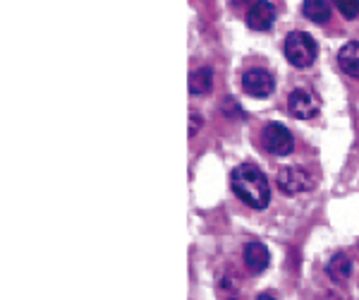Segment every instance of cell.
<instances>
[{
    "label": "cell",
    "instance_id": "6da1fadb",
    "mask_svg": "<svg viewBox=\"0 0 359 300\" xmlns=\"http://www.w3.org/2000/svg\"><path fill=\"white\" fill-rule=\"evenodd\" d=\"M230 185L233 193L240 197L245 204L252 209H266L271 202V183L264 176L262 169H257L254 164H242L237 166L230 176Z\"/></svg>",
    "mask_w": 359,
    "mask_h": 300
},
{
    "label": "cell",
    "instance_id": "7a4b0ae2",
    "mask_svg": "<svg viewBox=\"0 0 359 300\" xmlns=\"http://www.w3.org/2000/svg\"><path fill=\"white\" fill-rule=\"evenodd\" d=\"M283 51H285V58L290 65L304 70V67L314 65V60L318 56V44L306 32H290L285 37Z\"/></svg>",
    "mask_w": 359,
    "mask_h": 300
},
{
    "label": "cell",
    "instance_id": "3957f363",
    "mask_svg": "<svg viewBox=\"0 0 359 300\" xmlns=\"http://www.w3.org/2000/svg\"><path fill=\"white\" fill-rule=\"evenodd\" d=\"M262 144L273 157H287L294 149V140L290 130L280 123H266L262 130Z\"/></svg>",
    "mask_w": 359,
    "mask_h": 300
},
{
    "label": "cell",
    "instance_id": "277c9868",
    "mask_svg": "<svg viewBox=\"0 0 359 300\" xmlns=\"http://www.w3.org/2000/svg\"><path fill=\"white\" fill-rule=\"evenodd\" d=\"M287 111L297 120H309L321 111V99H318L316 91L299 86V89H294L292 94L287 96Z\"/></svg>",
    "mask_w": 359,
    "mask_h": 300
},
{
    "label": "cell",
    "instance_id": "5b68a950",
    "mask_svg": "<svg viewBox=\"0 0 359 300\" xmlns=\"http://www.w3.org/2000/svg\"><path fill=\"white\" fill-rule=\"evenodd\" d=\"M276 185L283 195H299L311 190V176L299 166H283L276 176Z\"/></svg>",
    "mask_w": 359,
    "mask_h": 300
},
{
    "label": "cell",
    "instance_id": "8992f818",
    "mask_svg": "<svg viewBox=\"0 0 359 300\" xmlns=\"http://www.w3.org/2000/svg\"><path fill=\"white\" fill-rule=\"evenodd\" d=\"M242 89L247 91L249 96L254 99H266L269 94H273L276 82H273V74L269 70H262V67H252L242 74Z\"/></svg>",
    "mask_w": 359,
    "mask_h": 300
},
{
    "label": "cell",
    "instance_id": "52a82bcc",
    "mask_svg": "<svg viewBox=\"0 0 359 300\" xmlns=\"http://www.w3.org/2000/svg\"><path fill=\"white\" fill-rule=\"evenodd\" d=\"M276 22V8L269 0H257L247 13V27L254 32H269Z\"/></svg>",
    "mask_w": 359,
    "mask_h": 300
},
{
    "label": "cell",
    "instance_id": "ba28073f",
    "mask_svg": "<svg viewBox=\"0 0 359 300\" xmlns=\"http://www.w3.org/2000/svg\"><path fill=\"white\" fill-rule=\"evenodd\" d=\"M271 262V255H269V247L264 243H259V240H252V243H247L245 247V264L247 269L252 274H262L266 267H269Z\"/></svg>",
    "mask_w": 359,
    "mask_h": 300
},
{
    "label": "cell",
    "instance_id": "9c48e42d",
    "mask_svg": "<svg viewBox=\"0 0 359 300\" xmlns=\"http://www.w3.org/2000/svg\"><path fill=\"white\" fill-rule=\"evenodd\" d=\"M338 65H340V70L345 74H350V77H359V41H350L340 48Z\"/></svg>",
    "mask_w": 359,
    "mask_h": 300
},
{
    "label": "cell",
    "instance_id": "30bf717a",
    "mask_svg": "<svg viewBox=\"0 0 359 300\" xmlns=\"http://www.w3.org/2000/svg\"><path fill=\"white\" fill-rule=\"evenodd\" d=\"M326 274L331 276L333 281H338V284L347 281V279H350V274H352L350 257H347L345 252H335V255L328 259V264H326Z\"/></svg>",
    "mask_w": 359,
    "mask_h": 300
},
{
    "label": "cell",
    "instance_id": "8fae6325",
    "mask_svg": "<svg viewBox=\"0 0 359 300\" xmlns=\"http://www.w3.org/2000/svg\"><path fill=\"white\" fill-rule=\"evenodd\" d=\"M302 13L306 20L316 22V25H323V22L331 20V3H328V0H304Z\"/></svg>",
    "mask_w": 359,
    "mask_h": 300
},
{
    "label": "cell",
    "instance_id": "7c38bea8",
    "mask_svg": "<svg viewBox=\"0 0 359 300\" xmlns=\"http://www.w3.org/2000/svg\"><path fill=\"white\" fill-rule=\"evenodd\" d=\"M213 89V70L211 67H199L189 74V94H208Z\"/></svg>",
    "mask_w": 359,
    "mask_h": 300
},
{
    "label": "cell",
    "instance_id": "4fadbf2b",
    "mask_svg": "<svg viewBox=\"0 0 359 300\" xmlns=\"http://www.w3.org/2000/svg\"><path fill=\"white\" fill-rule=\"evenodd\" d=\"M333 3L345 20H357L359 17V0H333Z\"/></svg>",
    "mask_w": 359,
    "mask_h": 300
},
{
    "label": "cell",
    "instance_id": "5bb4252c",
    "mask_svg": "<svg viewBox=\"0 0 359 300\" xmlns=\"http://www.w3.org/2000/svg\"><path fill=\"white\" fill-rule=\"evenodd\" d=\"M223 106H228V108H223L228 115H237V118H242V108H240V103H233V101H223Z\"/></svg>",
    "mask_w": 359,
    "mask_h": 300
},
{
    "label": "cell",
    "instance_id": "9a60e30c",
    "mask_svg": "<svg viewBox=\"0 0 359 300\" xmlns=\"http://www.w3.org/2000/svg\"><path fill=\"white\" fill-rule=\"evenodd\" d=\"M189 123H192V128H189V135H194V132L199 130V125H201V118H194V115H192V118H189Z\"/></svg>",
    "mask_w": 359,
    "mask_h": 300
},
{
    "label": "cell",
    "instance_id": "2e32d148",
    "mask_svg": "<svg viewBox=\"0 0 359 300\" xmlns=\"http://www.w3.org/2000/svg\"><path fill=\"white\" fill-rule=\"evenodd\" d=\"M259 300H276V298L271 296V293H262V296H259Z\"/></svg>",
    "mask_w": 359,
    "mask_h": 300
}]
</instances>
